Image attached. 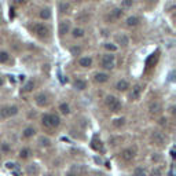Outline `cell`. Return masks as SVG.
<instances>
[{"instance_id": "6da1fadb", "label": "cell", "mask_w": 176, "mask_h": 176, "mask_svg": "<svg viewBox=\"0 0 176 176\" xmlns=\"http://www.w3.org/2000/svg\"><path fill=\"white\" fill-rule=\"evenodd\" d=\"M40 124L44 129L51 131V129H58L62 124L61 116L56 111H46L40 116Z\"/></svg>"}, {"instance_id": "7a4b0ae2", "label": "cell", "mask_w": 176, "mask_h": 176, "mask_svg": "<svg viewBox=\"0 0 176 176\" xmlns=\"http://www.w3.org/2000/svg\"><path fill=\"white\" fill-rule=\"evenodd\" d=\"M29 32L32 33L35 37L39 40H47L51 36V28L48 26L47 22H41V21H35L28 26Z\"/></svg>"}, {"instance_id": "3957f363", "label": "cell", "mask_w": 176, "mask_h": 176, "mask_svg": "<svg viewBox=\"0 0 176 176\" xmlns=\"http://www.w3.org/2000/svg\"><path fill=\"white\" fill-rule=\"evenodd\" d=\"M103 105L105 108L108 109L111 114H120L123 108H124V105H123V101L118 98L117 95L114 94H108L105 96L103 99Z\"/></svg>"}, {"instance_id": "277c9868", "label": "cell", "mask_w": 176, "mask_h": 176, "mask_svg": "<svg viewBox=\"0 0 176 176\" xmlns=\"http://www.w3.org/2000/svg\"><path fill=\"white\" fill-rule=\"evenodd\" d=\"M117 65V56L116 54H110V52H103L99 58V69L105 70V72L110 73L111 70L116 69Z\"/></svg>"}, {"instance_id": "5b68a950", "label": "cell", "mask_w": 176, "mask_h": 176, "mask_svg": "<svg viewBox=\"0 0 176 176\" xmlns=\"http://www.w3.org/2000/svg\"><path fill=\"white\" fill-rule=\"evenodd\" d=\"M20 114V106L15 103H6L0 106V121H7Z\"/></svg>"}, {"instance_id": "8992f818", "label": "cell", "mask_w": 176, "mask_h": 176, "mask_svg": "<svg viewBox=\"0 0 176 176\" xmlns=\"http://www.w3.org/2000/svg\"><path fill=\"white\" fill-rule=\"evenodd\" d=\"M33 103L36 105L39 109H47L52 103V96L48 91H39L35 92L33 95Z\"/></svg>"}, {"instance_id": "52a82bcc", "label": "cell", "mask_w": 176, "mask_h": 176, "mask_svg": "<svg viewBox=\"0 0 176 176\" xmlns=\"http://www.w3.org/2000/svg\"><path fill=\"white\" fill-rule=\"evenodd\" d=\"M124 17H125V11L123 8H120L118 6H116L108 11V14L105 15V21L108 23H117L124 20Z\"/></svg>"}, {"instance_id": "ba28073f", "label": "cell", "mask_w": 176, "mask_h": 176, "mask_svg": "<svg viewBox=\"0 0 176 176\" xmlns=\"http://www.w3.org/2000/svg\"><path fill=\"white\" fill-rule=\"evenodd\" d=\"M143 92H144V84H142V83H135V84L131 85L128 92H127L128 99H129L131 102H138L142 98Z\"/></svg>"}, {"instance_id": "9c48e42d", "label": "cell", "mask_w": 176, "mask_h": 176, "mask_svg": "<svg viewBox=\"0 0 176 176\" xmlns=\"http://www.w3.org/2000/svg\"><path fill=\"white\" fill-rule=\"evenodd\" d=\"M111 78V74L109 72H105V70H101V69H98V70H95L94 73L91 74V80L94 84L96 85H105L108 84L109 81H110Z\"/></svg>"}, {"instance_id": "30bf717a", "label": "cell", "mask_w": 176, "mask_h": 176, "mask_svg": "<svg viewBox=\"0 0 176 176\" xmlns=\"http://www.w3.org/2000/svg\"><path fill=\"white\" fill-rule=\"evenodd\" d=\"M72 20L70 18H62V20L58 22V36L61 37V39H63V37L69 36V33H70V30H72Z\"/></svg>"}, {"instance_id": "8fae6325", "label": "cell", "mask_w": 176, "mask_h": 176, "mask_svg": "<svg viewBox=\"0 0 176 176\" xmlns=\"http://www.w3.org/2000/svg\"><path fill=\"white\" fill-rule=\"evenodd\" d=\"M123 21H124L125 28H128V29H136V28H139V26L142 25V22H143L142 17L136 15V14H131V15L124 17Z\"/></svg>"}, {"instance_id": "7c38bea8", "label": "cell", "mask_w": 176, "mask_h": 176, "mask_svg": "<svg viewBox=\"0 0 176 176\" xmlns=\"http://www.w3.org/2000/svg\"><path fill=\"white\" fill-rule=\"evenodd\" d=\"M113 41L117 44L118 48H128L131 44V37H129V35L125 32H118L114 35Z\"/></svg>"}, {"instance_id": "4fadbf2b", "label": "cell", "mask_w": 176, "mask_h": 176, "mask_svg": "<svg viewBox=\"0 0 176 176\" xmlns=\"http://www.w3.org/2000/svg\"><path fill=\"white\" fill-rule=\"evenodd\" d=\"M69 36L72 37L73 40H76V41H80V40L87 37V29L83 25H73Z\"/></svg>"}, {"instance_id": "5bb4252c", "label": "cell", "mask_w": 176, "mask_h": 176, "mask_svg": "<svg viewBox=\"0 0 176 176\" xmlns=\"http://www.w3.org/2000/svg\"><path fill=\"white\" fill-rule=\"evenodd\" d=\"M73 109H72V105L69 103L68 101H61L58 102L56 105V113L61 116V117H69L72 114Z\"/></svg>"}, {"instance_id": "9a60e30c", "label": "cell", "mask_w": 176, "mask_h": 176, "mask_svg": "<svg viewBox=\"0 0 176 176\" xmlns=\"http://www.w3.org/2000/svg\"><path fill=\"white\" fill-rule=\"evenodd\" d=\"M136 157V147L135 146H129L123 149L120 153V160H123L124 162H131Z\"/></svg>"}, {"instance_id": "2e32d148", "label": "cell", "mask_w": 176, "mask_h": 176, "mask_svg": "<svg viewBox=\"0 0 176 176\" xmlns=\"http://www.w3.org/2000/svg\"><path fill=\"white\" fill-rule=\"evenodd\" d=\"M94 56L92 55H80L77 59V65L80 69H84V70H88V69H92L94 66Z\"/></svg>"}, {"instance_id": "e0dca14e", "label": "cell", "mask_w": 176, "mask_h": 176, "mask_svg": "<svg viewBox=\"0 0 176 176\" xmlns=\"http://www.w3.org/2000/svg\"><path fill=\"white\" fill-rule=\"evenodd\" d=\"M129 87H131V83L127 78H118L117 81H116V84H114V90L118 94H127Z\"/></svg>"}, {"instance_id": "ac0fdd59", "label": "cell", "mask_w": 176, "mask_h": 176, "mask_svg": "<svg viewBox=\"0 0 176 176\" xmlns=\"http://www.w3.org/2000/svg\"><path fill=\"white\" fill-rule=\"evenodd\" d=\"M56 8H58V13L61 15H68L73 10V3L70 0H61L58 3V6H56Z\"/></svg>"}, {"instance_id": "d6986e66", "label": "cell", "mask_w": 176, "mask_h": 176, "mask_svg": "<svg viewBox=\"0 0 176 176\" xmlns=\"http://www.w3.org/2000/svg\"><path fill=\"white\" fill-rule=\"evenodd\" d=\"M150 139L154 144H157V146H164V144L166 143V136L164 132H161V131H153L150 135Z\"/></svg>"}, {"instance_id": "ffe728a7", "label": "cell", "mask_w": 176, "mask_h": 176, "mask_svg": "<svg viewBox=\"0 0 176 176\" xmlns=\"http://www.w3.org/2000/svg\"><path fill=\"white\" fill-rule=\"evenodd\" d=\"M72 87L78 92H84L88 90V81L83 77H76L72 81Z\"/></svg>"}, {"instance_id": "44dd1931", "label": "cell", "mask_w": 176, "mask_h": 176, "mask_svg": "<svg viewBox=\"0 0 176 176\" xmlns=\"http://www.w3.org/2000/svg\"><path fill=\"white\" fill-rule=\"evenodd\" d=\"M39 20L41 22H48L52 20V8L50 6H44L39 10Z\"/></svg>"}, {"instance_id": "7402d4cb", "label": "cell", "mask_w": 176, "mask_h": 176, "mask_svg": "<svg viewBox=\"0 0 176 176\" xmlns=\"http://www.w3.org/2000/svg\"><path fill=\"white\" fill-rule=\"evenodd\" d=\"M36 135H37V129H36V127H33V125H26V127L22 128V131H21V138L25 140L33 139Z\"/></svg>"}, {"instance_id": "603a6c76", "label": "cell", "mask_w": 176, "mask_h": 176, "mask_svg": "<svg viewBox=\"0 0 176 176\" xmlns=\"http://www.w3.org/2000/svg\"><path fill=\"white\" fill-rule=\"evenodd\" d=\"M162 110H164V106L160 101H153L149 105V113L151 116H160V114H162Z\"/></svg>"}, {"instance_id": "cb8c5ba5", "label": "cell", "mask_w": 176, "mask_h": 176, "mask_svg": "<svg viewBox=\"0 0 176 176\" xmlns=\"http://www.w3.org/2000/svg\"><path fill=\"white\" fill-rule=\"evenodd\" d=\"M102 50H103L105 52H110V54H117L118 52V47L117 44L114 41H111V40H105L103 43H102Z\"/></svg>"}, {"instance_id": "d4e9b609", "label": "cell", "mask_w": 176, "mask_h": 176, "mask_svg": "<svg viewBox=\"0 0 176 176\" xmlns=\"http://www.w3.org/2000/svg\"><path fill=\"white\" fill-rule=\"evenodd\" d=\"M36 80L35 78H28L25 81V84L22 85V92L23 94H33V91L36 90Z\"/></svg>"}, {"instance_id": "484cf974", "label": "cell", "mask_w": 176, "mask_h": 176, "mask_svg": "<svg viewBox=\"0 0 176 176\" xmlns=\"http://www.w3.org/2000/svg\"><path fill=\"white\" fill-rule=\"evenodd\" d=\"M11 61V54L7 50H0V65H7Z\"/></svg>"}, {"instance_id": "4316f807", "label": "cell", "mask_w": 176, "mask_h": 176, "mask_svg": "<svg viewBox=\"0 0 176 176\" xmlns=\"http://www.w3.org/2000/svg\"><path fill=\"white\" fill-rule=\"evenodd\" d=\"M125 124H127V120H125V117H123V116H120V117H116L113 121H111V125H113L114 128H117V129L123 128Z\"/></svg>"}, {"instance_id": "83f0119b", "label": "cell", "mask_w": 176, "mask_h": 176, "mask_svg": "<svg viewBox=\"0 0 176 176\" xmlns=\"http://www.w3.org/2000/svg\"><path fill=\"white\" fill-rule=\"evenodd\" d=\"M18 157H20L21 160H28L32 157V150H30L29 147H22L18 153Z\"/></svg>"}, {"instance_id": "f1b7e54d", "label": "cell", "mask_w": 176, "mask_h": 176, "mask_svg": "<svg viewBox=\"0 0 176 176\" xmlns=\"http://www.w3.org/2000/svg\"><path fill=\"white\" fill-rule=\"evenodd\" d=\"M135 6V0H121V3H120V8H123L124 11H128L131 10L132 7Z\"/></svg>"}, {"instance_id": "f546056e", "label": "cell", "mask_w": 176, "mask_h": 176, "mask_svg": "<svg viewBox=\"0 0 176 176\" xmlns=\"http://www.w3.org/2000/svg\"><path fill=\"white\" fill-rule=\"evenodd\" d=\"M39 144L40 146H44V147H48L51 144V140H50L48 136H40L39 138Z\"/></svg>"}, {"instance_id": "4dcf8cb0", "label": "cell", "mask_w": 176, "mask_h": 176, "mask_svg": "<svg viewBox=\"0 0 176 176\" xmlns=\"http://www.w3.org/2000/svg\"><path fill=\"white\" fill-rule=\"evenodd\" d=\"M134 176H147V171L144 168H142V166H138L134 171Z\"/></svg>"}, {"instance_id": "1f68e13d", "label": "cell", "mask_w": 176, "mask_h": 176, "mask_svg": "<svg viewBox=\"0 0 176 176\" xmlns=\"http://www.w3.org/2000/svg\"><path fill=\"white\" fill-rule=\"evenodd\" d=\"M70 54H72L73 56H80L81 55V47L73 46L72 48H70Z\"/></svg>"}, {"instance_id": "d6a6232c", "label": "cell", "mask_w": 176, "mask_h": 176, "mask_svg": "<svg viewBox=\"0 0 176 176\" xmlns=\"http://www.w3.org/2000/svg\"><path fill=\"white\" fill-rule=\"evenodd\" d=\"M150 175L151 176H162V171H161L160 166H154L153 169H151Z\"/></svg>"}, {"instance_id": "836d02e7", "label": "cell", "mask_w": 176, "mask_h": 176, "mask_svg": "<svg viewBox=\"0 0 176 176\" xmlns=\"http://www.w3.org/2000/svg\"><path fill=\"white\" fill-rule=\"evenodd\" d=\"M2 151L3 153H7V151H10V146L7 143H2Z\"/></svg>"}, {"instance_id": "e575fe53", "label": "cell", "mask_w": 176, "mask_h": 176, "mask_svg": "<svg viewBox=\"0 0 176 176\" xmlns=\"http://www.w3.org/2000/svg\"><path fill=\"white\" fill-rule=\"evenodd\" d=\"M13 3L15 4V6H22V4L26 3V0H13Z\"/></svg>"}, {"instance_id": "d590c367", "label": "cell", "mask_w": 176, "mask_h": 176, "mask_svg": "<svg viewBox=\"0 0 176 176\" xmlns=\"http://www.w3.org/2000/svg\"><path fill=\"white\" fill-rule=\"evenodd\" d=\"M15 165L17 164H14V162H7L6 164V166L8 168V169H15Z\"/></svg>"}, {"instance_id": "8d00e7d4", "label": "cell", "mask_w": 176, "mask_h": 176, "mask_svg": "<svg viewBox=\"0 0 176 176\" xmlns=\"http://www.w3.org/2000/svg\"><path fill=\"white\" fill-rule=\"evenodd\" d=\"M4 84H6V81H4V77H3V76H2V74H0V88L3 87Z\"/></svg>"}, {"instance_id": "74e56055", "label": "cell", "mask_w": 176, "mask_h": 176, "mask_svg": "<svg viewBox=\"0 0 176 176\" xmlns=\"http://www.w3.org/2000/svg\"><path fill=\"white\" fill-rule=\"evenodd\" d=\"M168 110H169V113L173 116V114H175V106H173V105H172V106H169V109H168Z\"/></svg>"}, {"instance_id": "f35d334b", "label": "cell", "mask_w": 176, "mask_h": 176, "mask_svg": "<svg viewBox=\"0 0 176 176\" xmlns=\"http://www.w3.org/2000/svg\"><path fill=\"white\" fill-rule=\"evenodd\" d=\"M84 0H72V3H83Z\"/></svg>"}, {"instance_id": "ab89813d", "label": "cell", "mask_w": 176, "mask_h": 176, "mask_svg": "<svg viewBox=\"0 0 176 176\" xmlns=\"http://www.w3.org/2000/svg\"><path fill=\"white\" fill-rule=\"evenodd\" d=\"M43 2H44V3H51L52 0H43Z\"/></svg>"}, {"instance_id": "60d3db41", "label": "cell", "mask_w": 176, "mask_h": 176, "mask_svg": "<svg viewBox=\"0 0 176 176\" xmlns=\"http://www.w3.org/2000/svg\"><path fill=\"white\" fill-rule=\"evenodd\" d=\"M66 176H77V175H72V173H69V175H66Z\"/></svg>"}, {"instance_id": "b9f144b4", "label": "cell", "mask_w": 176, "mask_h": 176, "mask_svg": "<svg viewBox=\"0 0 176 176\" xmlns=\"http://www.w3.org/2000/svg\"><path fill=\"white\" fill-rule=\"evenodd\" d=\"M92 2H102V0H92Z\"/></svg>"}, {"instance_id": "7bdbcfd3", "label": "cell", "mask_w": 176, "mask_h": 176, "mask_svg": "<svg viewBox=\"0 0 176 176\" xmlns=\"http://www.w3.org/2000/svg\"><path fill=\"white\" fill-rule=\"evenodd\" d=\"M48 176H55V175H48Z\"/></svg>"}, {"instance_id": "ee69618b", "label": "cell", "mask_w": 176, "mask_h": 176, "mask_svg": "<svg viewBox=\"0 0 176 176\" xmlns=\"http://www.w3.org/2000/svg\"><path fill=\"white\" fill-rule=\"evenodd\" d=\"M99 176H105V175H99Z\"/></svg>"}]
</instances>
